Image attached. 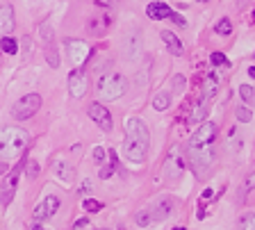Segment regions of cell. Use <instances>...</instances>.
I'll use <instances>...</instances> for the list:
<instances>
[{
    "label": "cell",
    "instance_id": "cell-15",
    "mask_svg": "<svg viewBox=\"0 0 255 230\" xmlns=\"http://www.w3.org/2000/svg\"><path fill=\"white\" fill-rule=\"evenodd\" d=\"M146 14H148V18L162 21V18H171L175 11H171L169 5H164V2H150V5L146 7Z\"/></svg>",
    "mask_w": 255,
    "mask_h": 230
},
{
    "label": "cell",
    "instance_id": "cell-1",
    "mask_svg": "<svg viewBox=\"0 0 255 230\" xmlns=\"http://www.w3.org/2000/svg\"><path fill=\"white\" fill-rule=\"evenodd\" d=\"M217 125L214 123H205L191 134V139L187 141V160H189L191 169L196 176H205V171L212 166L214 162V141H217Z\"/></svg>",
    "mask_w": 255,
    "mask_h": 230
},
{
    "label": "cell",
    "instance_id": "cell-31",
    "mask_svg": "<svg viewBox=\"0 0 255 230\" xmlns=\"http://www.w3.org/2000/svg\"><path fill=\"white\" fill-rule=\"evenodd\" d=\"M46 57H48V64H50V66H59V59H57V50H55L53 46H48V50H46Z\"/></svg>",
    "mask_w": 255,
    "mask_h": 230
},
{
    "label": "cell",
    "instance_id": "cell-20",
    "mask_svg": "<svg viewBox=\"0 0 255 230\" xmlns=\"http://www.w3.org/2000/svg\"><path fill=\"white\" fill-rule=\"evenodd\" d=\"M169 105H171V94H169V91H159L157 96L153 98V107L157 110V112L169 110Z\"/></svg>",
    "mask_w": 255,
    "mask_h": 230
},
{
    "label": "cell",
    "instance_id": "cell-28",
    "mask_svg": "<svg viewBox=\"0 0 255 230\" xmlns=\"http://www.w3.org/2000/svg\"><path fill=\"white\" fill-rule=\"evenodd\" d=\"M134 221H137V226H141V228H143V226H148L153 219H150L148 210H141V212H137V217H134Z\"/></svg>",
    "mask_w": 255,
    "mask_h": 230
},
{
    "label": "cell",
    "instance_id": "cell-5",
    "mask_svg": "<svg viewBox=\"0 0 255 230\" xmlns=\"http://www.w3.org/2000/svg\"><path fill=\"white\" fill-rule=\"evenodd\" d=\"M185 169H187L185 150H182L180 146H173L164 160V176L169 178V180H178V178H182Z\"/></svg>",
    "mask_w": 255,
    "mask_h": 230
},
{
    "label": "cell",
    "instance_id": "cell-32",
    "mask_svg": "<svg viewBox=\"0 0 255 230\" xmlns=\"http://www.w3.org/2000/svg\"><path fill=\"white\" fill-rule=\"evenodd\" d=\"M212 64L217 66H228V57L223 53H212Z\"/></svg>",
    "mask_w": 255,
    "mask_h": 230
},
{
    "label": "cell",
    "instance_id": "cell-30",
    "mask_svg": "<svg viewBox=\"0 0 255 230\" xmlns=\"http://www.w3.org/2000/svg\"><path fill=\"white\" fill-rule=\"evenodd\" d=\"M85 210H87V212H101L103 203H101V201H94V198H87V201H85Z\"/></svg>",
    "mask_w": 255,
    "mask_h": 230
},
{
    "label": "cell",
    "instance_id": "cell-16",
    "mask_svg": "<svg viewBox=\"0 0 255 230\" xmlns=\"http://www.w3.org/2000/svg\"><path fill=\"white\" fill-rule=\"evenodd\" d=\"M219 87H221V78H219V73H214V71H210V73L205 75V87H203V98L205 101H210V98L214 96L219 91Z\"/></svg>",
    "mask_w": 255,
    "mask_h": 230
},
{
    "label": "cell",
    "instance_id": "cell-9",
    "mask_svg": "<svg viewBox=\"0 0 255 230\" xmlns=\"http://www.w3.org/2000/svg\"><path fill=\"white\" fill-rule=\"evenodd\" d=\"M57 210H59V198L50 194V196H46V198L41 201V203H39L37 208H34L32 217H34V221H37V224H41V221L50 219V217H53V214L57 212Z\"/></svg>",
    "mask_w": 255,
    "mask_h": 230
},
{
    "label": "cell",
    "instance_id": "cell-21",
    "mask_svg": "<svg viewBox=\"0 0 255 230\" xmlns=\"http://www.w3.org/2000/svg\"><path fill=\"white\" fill-rule=\"evenodd\" d=\"M107 155H110V162H105V166L101 169V178H110L112 173L117 171V153H114V150H110Z\"/></svg>",
    "mask_w": 255,
    "mask_h": 230
},
{
    "label": "cell",
    "instance_id": "cell-40",
    "mask_svg": "<svg viewBox=\"0 0 255 230\" xmlns=\"http://www.w3.org/2000/svg\"><path fill=\"white\" fill-rule=\"evenodd\" d=\"M96 230H110V228H96Z\"/></svg>",
    "mask_w": 255,
    "mask_h": 230
},
{
    "label": "cell",
    "instance_id": "cell-29",
    "mask_svg": "<svg viewBox=\"0 0 255 230\" xmlns=\"http://www.w3.org/2000/svg\"><path fill=\"white\" fill-rule=\"evenodd\" d=\"M105 157H107V150L103 148V146H96V150H94V162L96 164H105Z\"/></svg>",
    "mask_w": 255,
    "mask_h": 230
},
{
    "label": "cell",
    "instance_id": "cell-8",
    "mask_svg": "<svg viewBox=\"0 0 255 230\" xmlns=\"http://www.w3.org/2000/svg\"><path fill=\"white\" fill-rule=\"evenodd\" d=\"M87 112H89L91 121H94L98 128L105 130V132H110L114 123H112V114H110V110H107L105 105H101V103H91V105L87 107Z\"/></svg>",
    "mask_w": 255,
    "mask_h": 230
},
{
    "label": "cell",
    "instance_id": "cell-19",
    "mask_svg": "<svg viewBox=\"0 0 255 230\" xmlns=\"http://www.w3.org/2000/svg\"><path fill=\"white\" fill-rule=\"evenodd\" d=\"M110 23H112V18L110 16H98V18H91L89 21V32H94V34H103L110 27Z\"/></svg>",
    "mask_w": 255,
    "mask_h": 230
},
{
    "label": "cell",
    "instance_id": "cell-23",
    "mask_svg": "<svg viewBox=\"0 0 255 230\" xmlns=\"http://www.w3.org/2000/svg\"><path fill=\"white\" fill-rule=\"evenodd\" d=\"M0 48H2V53L5 55H16L18 43H16V39H11V37H2L0 39Z\"/></svg>",
    "mask_w": 255,
    "mask_h": 230
},
{
    "label": "cell",
    "instance_id": "cell-18",
    "mask_svg": "<svg viewBox=\"0 0 255 230\" xmlns=\"http://www.w3.org/2000/svg\"><path fill=\"white\" fill-rule=\"evenodd\" d=\"M207 101L205 98H201V101L196 103V107H194V112L189 114V123H203L205 121V116H207Z\"/></svg>",
    "mask_w": 255,
    "mask_h": 230
},
{
    "label": "cell",
    "instance_id": "cell-3",
    "mask_svg": "<svg viewBox=\"0 0 255 230\" xmlns=\"http://www.w3.org/2000/svg\"><path fill=\"white\" fill-rule=\"evenodd\" d=\"M30 144V137L23 128H0V157L2 160H11V157H18L23 150Z\"/></svg>",
    "mask_w": 255,
    "mask_h": 230
},
{
    "label": "cell",
    "instance_id": "cell-38",
    "mask_svg": "<svg viewBox=\"0 0 255 230\" xmlns=\"http://www.w3.org/2000/svg\"><path fill=\"white\" fill-rule=\"evenodd\" d=\"M32 230H46V228H43V226H39V224H34V226H32Z\"/></svg>",
    "mask_w": 255,
    "mask_h": 230
},
{
    "label": "cell",
    "instance_id": "cell-35",
    "mask_svg": "<svg viewBox=\"0 0 255 230\" xmlns=\"http://www.w3.org/2000/svg\"><path fill=\"white\" fill-rule=\"evenodd\" d=\"M96 5L98 7H114L117 5V0H96Z\"/></svg>",
    "mask_w": 255,
    "mask_h": 230
},
{
    "label": "cell",
    "instance_id": "cell-14",
    "mask_svg": "<svg viewBox=\"0 0 255 230\" xmlns=\"http://www.w3.org/2000/svg\"><path fill=\"white\" fill-rule=\"evenodd\" d=\"M162 41H164V46L169 48V53L171 55H175V57H180L182 53H185V48H182V43H180V39L175 37L173 32H169V30H162Z\"/></svg>",
    "mask_w": 255,
    "mask_h": 230
},
{
    "label": "cell",
    "instance_id": "cell-37",
    "mask_svg": "<svg viewBox=\"0 0 255 230\" xmlns=\"http://www.w3.org/2000/svg\"><path fill=\"white\" fill-rule=\"evenodd\" d=\"M82 226H87V219H78V221H75V228H82Z\"/></svg>",
    "mask_w": 255,
    "mask_h": 230
},
{
    "label": "cell",
    "instance_id": "cell-10",
    "mask_svg": "<svg viewBox=\"0 0 255 230\" xmlns=\"http://www.w3.org/2000/svg\"><path fill=\"white\" fill-rule=\"evenodd\" d=\"M171 212H173V198H171V196H159V198H155L153 205L148 208L150 219H155V221L166 219Z\"/></svg>",
    "mask_w": 255,
    "mask_h": 230
},
{
    "label": "cell",
    "instance_id": "cell-13",
    "mask_svg": "<svg viewBox=\"0 0 255 230\" xmlns=\"http://www.w3.org/2000/svg\"><path fill=\"white\" fill-rule=\"evenodd\" d=\"M14 30V9L11 5L0 7V37H5Z\"/></svg>",
    "mask_w": 255,
    "mask_h": 230
},
{
    "label": "cell",
    "instance_id": "cell-2",
    "mask_svg": "<svg viewBox=\"0 0 255 230\" xmlns=\"http://www.w3.org/2000/svg\"><path fill=\"white\" fill-rule=\"evenodd\" d=\"M150 146V132L146 128L141 118H128L126 121V139H123V155L128 157V162L132 164H141L148 155Z\"/></svg>",
    "mask_w": 255,
    "mask_h": 230
},
{
    "label": "cell",
    "instance_id": "cell-34",
    "mask_svg": "<svg viewBox=\"0 0 255 230\" xmlns=\"http://www.w3.org/2000/svg\"><path fill=\"white\" fill-rule=\"evenodd\" d=\"M251 189H255V171L246 178V185H244V192H251Z\"/></svg>",
    "mask_w": 255,
    "mask_h": 230
},
{
    "label": "cell",
    "instance_id": "cell-24",
    "mask_svg": "<svg viewBox=\"0 0 255 230\" xmlns=\"http://www.w3.org/2000/svg\"><path fill=\"white\" fill-rule=\"evenodd\" d=\"M214 32H217V34H223V37H228V34L233 32V23H230L228 18H221V21L214 25Z\"/></svg>",
    "mask_w": 255,
    "mask_h": 230
},
{
    "label": "cell",
    "instance_id": "cell-36",
    "mask_svg": "<svg viewBox=\"0 0 255 230\" xmlns=\"http://www.w3.org/2000/svg\"><path fill=\"white\" fill-rule=\"evenodd\" d=\"M7 171H9V164L0 160V176H2V173H7Z\"/></svg>",
    "mask_w": 255,
    "mask_h": 230
},
{
    "label": "cell",
    "instance_id": "cell-11",
    "mask_svg": "<svg viewBox=\"0 0 255 230\" xmlns=\"http://www.w3.org/2000/svg\"><path fill=\"white\" fill-rule=\"evenodd\" d=\"M18 173H21V166H14V169L9 171V176H7L2 189H0V203H2V205H9L11 203L14 192H16V185H18Z\"/></svg>",
    "mask_w": 255,
    "mask_h": 230
},
{
    "label": "cell",
    "instance_id": "cell-22",
    "mask_svg": "<svg viewBox=\"0 0 255 230\" xmlns=\"http://www.w3.org/2000/svg\"><path fill=\"white\" fill-rule=\"evenodd\" d=\"M239 96H242V101L244 103L255 105V87L253 85H242L239 87Z\"/></svg>",
    "mask_w": 255,
    "mask_h": 230
},
{
    "label": "cell",
    "instance_id": "cell-7",
    "mask_svg": "<svg viewBox=\"0 0 255 230\" xmlns=\"http://www.w3.org/2000/svg\"><path fill=\"white\" fill-rule=\"evenodd\" d=\"M66 53H69V59L75 66H82L87 59H89L91 48L85 39H69V41H66Z\"/></svg>",
    "mask_w": 255,
    "mask_h": 230
},
{
    "label": "cell",
    "instance_id": "cell-6",
    "mask_svg": "<svg viewBox=\"0 0 255 230\" xmlns=\"http://www.w3.org/2000/svg\"><path fill=\"white\" fill-rule=\"evenodd\" d=\"M41 110V96L39 94H27L21 101H16V105L11 107V116L16 121H25V118L34 116Z\"/></svg>",
    "mask_w": 255,
    "mask_h": 230
},
{
    "label": "cell",
    "instance_id": "cell-25",
    "mask_svg": "<svg viewBox=\"0 0 255 230\" xmlns=\"http://www.w3.org/2000/svg\"><path fill=\"white\" fill-rule=\"evenodd\" d=\"M235 116H237V121H242V123H249L251 118H253V114H251L249 107L239 105V107H237V112H235Z\"/></svg>",
    "mask_w": 255,
    "mask_h": 230
},
{
    "label": "cell",
    "instance_id": "cell-17",
    "mask_svg": "<svg viewBox=\"0 0 255 230\" xmlns=\"http://www.w3.org/2000/svg\"><path fill=\"white\" fill-rule=\"evenodd\" d=\"M55 176L59 178V180L62 182H66V185H69V182H73V166L71 164H66V162H55Z\"/></svg>",
    "mask_w": 255,
    "mask_h": 230
},
{
    "label": "cell",
    "instance_id": "cell-41",
    "mask_svg": "<svg viewBox=\"0 0 255 230\" xmlns=\"http://www.w3.org/2000/svg\"><path fill=\"white\" fill-rule=\"evenodd\" d=\"M173 230H187V228H173Z\"/></svg>",
    "mask_w": 255,
    "mask_h": 230
},
{
    "label": "cell",
    "instance_id": "cell-26",
    "mask_svg": "<svg viewBox=\"0 0 255 230\" xmlns=\"http://www.w3.org/2000/svg\"><path fill=\"white\" fill-rule=\"evenodd\" d=\"M25 173L30 180H34V178L39 176V162L37 160H27L25 162Z\"/></svg>",
    "mask_w": 255,
    "mask_h": 230
},
{
    "label": "cell",
    "instance_id": "cell-33",
    "mask_svg": "<svg viewBox=\"0 0 255 230\" xmlns=\"http://www.w3.org/2000/svg\"><path fill=\"white\" fill-rule=\"evenodd\" d=\"M41 34H43V41L53 43V30H50V25H41Z\"/></svg>",
    "mask_w": 255,
    "mask_h": 230
},
{
    "label": "cell",
    "instance_id": "cell-27",
    "mask_svg": "<svg viewBox=\"0 0 255 230\" xmlns=\"http://www.w3.org/2000/svg\"><path fill=\"white\" fill-rule=\"evenodd\" d=\"M239 230H255V214H244L239 221Z\"/></svg>",
    "mask_w": 255,
    "mask_h": 230
},
{
    "label": "cell",
    "instance_id": "cell-12",
    "mask_svg": "<svg viewBox=\"0 0 255 230\" xmlns=\"http://www.w3.org/2000/svg\"><path fill=\"white\" fill-rule=\"evenodd\" d=\"M87 87H89V82H87V75L82 73V71H73V73L69 75V91L73 98H82L87 94Z\"/></svg>",
    "mask_w": 255,
    "mask_h": 230
},
{
    "label": "cell",
    "instance_id": "cell-4",
    "mask_svg": "<svg viewBox=\"0 0 255 230\" xmlns=\"http://www.w3.org/2000/svg\"><path fill=\"white\" fill-rule=\"evenodd\" d=\"M128 91V82L121 73H105L98 80V94L103 101H119Z\"/></svg>",
    "mask_w": 255,
    "mask_h": 230
},
{
    "label": "cell",
    "instance_id": "cell-39",
    "mask_svg": "<svg viewBox=\"0 0 255 230\" xmlns=\"http://www.w3.org/2000/svg\"><path fill=\"white\" fill-rule=\"evenodd\" d=\"M249 75H251V78H255V66H251V69H249Z\"/></svg>",
    "mask_w": 255,
    "mask_h": 230
}]
</instances>
